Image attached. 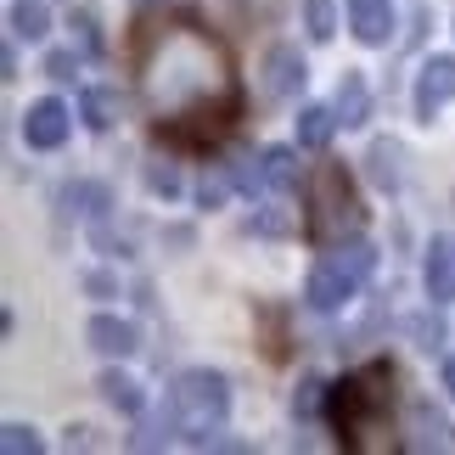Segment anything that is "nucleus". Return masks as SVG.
<instances>
[{
	"instance_id": "nucleus-1",
	"label": "nucleus",
	"mask_w": 455,
	"mask_h": 455,
	"mask_svg": "<svg viewBox=\"0 0 455 455\" xmlns=\"http://www.w3.org/2000/svg\"><path fill=\"white\" fill-rule=\"evenodd\" d=\"M135 84L157 124L180 135H214L236 118L242 84L236 62L214 28L174 17L141 34V57H135Z\"/></svg>"
},
{
	"instance_id": "nucleus-2",
	"label": "nucleus",
	"mask_w": 455,
	"mask_h": 455,
	"mask_svg": "<svg viewBox=\"0 0 455 455\" xmlns=\"http://www.w3.org/2000/svg\"><path fill=\"white\" fill-rule=\"evenodd\" d=\"M388 399H394V371L388 365H365L348 382L331 388V416L343 427V444L355 450H388Z\"/></svg>"
},
{
	"instance_id": "nucleus-3",
	"label": "nucleus",
	"mask_w": 455,
	"mask_h": 455,
	"mask_svg": "<svg viewBox=\"0 0 455 455\" xmlns=\"http://www.w3.org/2000/svg\"><path fill=\"white\" fill-rule=\"evenodd\" d=\"M164 411H169V422H174L180 439L208 444L225 427V416H231V382H225L220 371H180L169 382Z\"/></svg>"
},
{
	"instance_id": "nucleus-4",
	"label": "nucleus",
	"mask_w": 455,
	"mask_h": 455,
	"mask_svg": "<svg viewBox=\"0 0 455 455\" xmlns=\"http://www.w3.org/2000/svg\"><path fill=\"white\" fill-rule=\"evenodd\" d=\"M371 275H377V248H371V242H360V236H355V242H331V253L315 259L304 299H309V309L338 315L343 304L360 299Z\"/></svg>"
},
{
	"instance_id": "nucleus-5",
	"label": "nucleus",
	"mask_w": 455,
	"mask_h": 455,
	"mask_svg": "<svg viewBox=\"0 0 455 455\" xmlns=\"http://www.w3.org/2000/svg\"><path fill=\"white\" fill-rule=\"evenodd\" d=\"M309 191V236L315 242H343V236H355L360 231V220H365V208L355 197V180H348V169L343 164H321L304 180Z\"/></svg>"
},
{
	"instance_id": "nucleus-6",
	"label": "nucleus",
	"mask_w": 455,
	"mask_h": 455,
	"mask_svg": "<svg viewBox=\"0 0 455 455\" xmlns=\"http://www.w3.org/2000/svg\"><path fill=\"white\" fill-rule=\"evenodd\" d=\"M309 84V62L299 57V45H270L265 62H259V91L265 101H292Z\"/></svg>"
},
{
	"instance_id": "nucleus-7",
	"label": "nucleus",
	"mask_w": 455,
	"mask_h": 455,
	"mask_svg": "<svg viewBox=\"0 0 455 455\" xmlns=\"http://www.w3.org/2000/svg\"><path fill=\"white\" fill-rule=\"evenodd\" d=\"M444 101H455V57H427L422 68H416L411 108H416V118H422V124H433Z\"/></svg>"
},
{
	"instance_id": "nucleus-8",
	"label": "nucleus",
	"mask_w": 455,
	"mask_h": 455,
	"mask_svg": "<svg viewBox=\"0 0 455 455\" xmlns=\"http://www.w3.org/2000/svg\"><path fill=\"white\" fill-rule=\"evenodd\" d=\"M68 130H74V118H68V108L57 96H40V101H28V113H23V141L34 152H57L68 141Z\"/></svg>"
},
{
	"instance_id": "nucleus-9",
	"label": "nucleus",
	"mask_w": 455,
	"mask_h": 455,
	"mask_svg": "<svg viewBox=\"0 0 455 455\" xmlns=\"http://www.w3.org/2000/svg\"><path fill=\"white\" fill-rule=\"evenodd\" d=\"M57 214L62 220H84V225H101L113 214V186L108 180H68L57 191Z\"/></svg>"
},
{
	"instance_id": "nucleus-10",
	"label": "nucleus",
	"mask_w": 455,
	"mask_h": 455,
	"mask_svg": "<svg viewBox=\"0 0 455 455\" xmlns=\"http://www.w3.org/2000/svg\"><path fill=\"white\" fill-rule=\"evenodd\" d=\"M84 338H91V348L101 360H130L135 348H141V331H135V321H124V315H96V321L84 326Z\"/></svg>"
},
{
	"instance_id": "nucleus-11",
	"label": "nucleus",
	"mask_w": 455,
	"mask_h": 455,
	"mask_svg": "<svg viewBox=\"0 0 455 455\" xmlns=\"http://www.w3.org/2000/svg\"><path fill=\"white\" fill-rule=\"evenodd\" d=\"M348 28L360 45H388L394 40V6L388 0H348Z\"/></svg>"
},
{
	"instance_id": "nucleus-12",
	"label": "nucleus",
	"mask_w": 455,
	"mask_h": 455,
	"mask_svg": "<svg viewBox=\"0 0 455 455\" xmlns=\"http://www.w3.org/2000/svg\"><path fill=\"white\" fill-rule=\"evenodd\" d=\"M422 282H427V299L433 304H450L455 299V236H433L427 265H422Z\"/></svg>"
},
{
	"instance_id": "nucleus-13",
	"label": "nucleus",
	"mask_w": 455,
	"mask_h": 455,
	"mask_svg": "<svg viewBox=\"0 0 455 455\" xmlns=\"http://www.w3.org/2000/svg\"><path fill=\"white\" fill-rule=\"evenodd\" d=\"M365 174H371V186L377 191H399L405 186V147L394 141H371V152H365Z\"/></svg>"
},
{
	"instance_id": "nucleus-14",
	"label": "nucleus",
	"mask_w": 455,
	"mask_h": 455,
	"mask_svg": "<svg viewBox=\"0 0 455 455\" xmlns=\"http://www.w3.org/2000/svg\"><path fill=\"white\" fill-rule=\"evenodd\" d=\"M331 108H338L343 130H360L365 118H371V84H365V74H343V79H338V96H331Z\"/></svg>"
},
{
	"instance_id": "nucleus-15",
	"label": "nucleus",
	"mask_w": 455,
	"mask_h": 455,
	"mask_svg": "<svg viewBox=\"0 0 455 455\" xmlns=\"http://www.w3.org/2000/svg\"><path fill=\"white\" fill-rule=\"evenodd\" d=\"M79 118H84L96 135H108L118 118H124V101H118V91H108V84H91V91L79 96Z\"/></svg>"
},
{
	"instance_id": "nucleus-16",
	"label": "nucleus",
	"mask_w": 455,
	"mask_h": 455,
	"mask_svg": "<svg viewBox=\"0 0 455 455\" xmlns=\"http://www.w3.org/2000/svg\"><path fill=\"white\" fill-rule=\"evenodd\" d=\"M96 394L108 399V405H113L118 416H141V405H147L141 382H135L130 371H101V377H96Z\"/></svg>"
},
{
	"instance_id": "nucleus-17",
	"label": "nucleus",
	"mask_w": 455,
	"mask_h": 455,
	"mask_svg": "<svg viewBox=\"0 0 455 455\" xmlns=\"http://www.w3.org/2000/svg\"><path fill=\"white\" fill-rule=\"evenodd\" d=\"M338 124H343L338 108H321V101H309V108L299 113V147H315V152H321L331 135H338Z\"/></svg>"
},
{
	"instance_id": "nucleus-18",
	"label": "nucleus",
	"mask_w": 455,
	"mask_h": 455,
	"mask_svg": "<svg viewBox=\"0 0 455 455\" xmlns=\"http://www.w3.org/2000/svg\"><path fill=\"white\" fill-rule=\"evenodd\" d=\"M12 34H17V40H45V34H51V6H45V0H12Z\"/></svg>"
},
{
	"instance_id": "nucleus-19",
	"label": "nucleus",
	"mask_w": 455,
	"mask_h": 455,
	"mask_svg": "<svg viewBox=\"0 0 455 455\" xmlns=\"http://www.w3.org/2000/svg\"><path fill=\"white\" fill-rule=\"evenodd\" d=\"M259 157H265L270 191H299V152H292V147H265Z\"/></svg>"
},
{
	"instance_id": "nucleus-20",
	"label": "nucleus",
	"mask_w": 455,
	"mask_h": 455,
	"mask_svg": "<svg viewBox=\"0 0 455 455\" xmlns=\"http://www.w3.org/2000/svg\"><path fill=\"white\" fill-rule=\"evenodd\" d=\"M411 433H416V450H427V444H444V416L439 411H433L427 405V399H416V405H411Z\"/></svg>"
},
{
	"instance_id": "nucleus-21",
	"label": "nucleus",
	"mask_w": 455,
	"mask_h": 455,
	"mask_svg": "<svg viewBox=\"0 0 455 455\" xmlns=\"http://www.w3.org/2000/svg\"><path fill=\"white\" fill-rule=\"evenodd\" d=\"M304 34L315 45H326L331 34H338V6H331V0H304Z\"/></svg>"
},
{
	"instance_id": "nucleus-22",
	"label": "nucleus",
	"mask_w": 455,
	"mask_h": 455,
	"mask_svg": "<svg viewBox=\"0 0 455 455\" xmlns=\"http://www.w3.org/2000/svg\"><path fill=\"white\" fill-rule=\"evenodd\" d=\"M405 331H411V343L422 348V355H439V348H444V321H439L433 309L411 315V321H405Z\"/></svg>"
},
{
	"instance_id": "nucleus-23",
	"label": "nucleus",
	"mask_w": 455,
	"mask_h": 455,
	"mask_svg": "<svg viewBox=\"0 0 455 455\" xmlns=\"http://www.w3.org/2000/svg\"><path fill=\"white\" fill-rule=\"evenodd\" d=\"M147 191L152 197H180V169L169 164V157H147Z\"/></svg>"
},
{
	"instance_id": "nucleus-24",
	"label": "nucleus",
	"mask_w": 455,
	"mask_h": 455,
	"mask_svg": "<svg viewBox=\"0 0 455 455\" xmlns=\"http://www.w3.org/2000/svg\"><path fill=\"white\" fill-rule=\"evenodd\" d=\"M0 450H6V455H40L45 439L28 422H6V427H0Z\"/></svg>"
},
{
	"instance_id": "nucleus-25",
	"label": "nucleus",
	"mask_w": 455,
	"mask_h": 455,
	"mask_svg": "<svg viewBox=\"0 0 455 455\" xmlns=\"http://www.w3.org/2000/svg\"><path fill=\"white\" fill-rule=\"evenodd\" d=\"M321 399H326V382L321 377H304L299 394H292V416H299V422H315V416H321Z\"/></svg>"
},
{
	"instance_id": "nucleus-26",
	"label": "nucleus",
	"mask_w": 455,
	"mask_h": 455,
	"mask_svg": "<svg viewBox=\"0 0 455 455\" xmlns=\"http://www.w3.org/2000/svg\"><path fill=\"white\" fill-rule=\"evenodd\" d=\"M231 169H203V180H197V203L203 208H220L225 197H231Z\"/></svg>"
},
{
	"instance_id": "nucleus-27",
	"label": "nucleus",
	"mask_w": 455,
	"mask_h": 455,
	"mask_svg": "<svg viewBox=\"0 0 455 455\" xmlns=\"http://www.w3.org/2000/svg\"><path fill=\"white\" fill-rule=\"evenodd\" d=\"M45 74L57 79V84H68V79L79 74V57H74V51H45Z\"/></svg>"
},
{
	"instance_id": "nucleus-28",
	"label": "nucleus",
	"mask_w": 455,
	"mask_h": 455,
	"mask_svg": "<svg viewBox=\"0 0 455 455\" xmlns=\"http://www.w3.org/2000/svg\"><path fill=\"white\" fill-rule=\"evenodd\" d=\"M253 231H259V236H287V231H292V220H287V214H275V208H265V214H253Z\"/></svg>"
},
{
	"instance_id": "nucleus-29",
	"label": "nucleus",
	"mask_w": 455,
	"mask_h": 455,
	"mask_svg": "<svg viewBox=\"0 0 455 455\" xmlns=\"http://www.w3.org/2000/svg\"><path fill=\"white\" fill-rule=\"evenodd\" d=\"M74 34H79V51H91V57L101 51V34H96V17H91V12L74 17Z\"/></svg>"
},
{
	"instance_id": "nucleus-30",
	"label": "nucleus",
	"mask_w": 455,
	"mask_h": 455,
	"mask_svg": "<svg viewBox=\"0 0 455 455\" xmlns=\"http://www.w3.org/2000/svg\"><path fill=\"white\" fill-rule=\"evenodd\" d=\"M84 287H91L96 299H113V292H118V282H113L108 270H91V275H84Z\"/></svg>"
},
{
	"instance_id": "nucleus-31",
	"label": "nucleus",
	"mask_w": 455,
	"mask_h": 455,
	"mask_svg": "<svg viewBox=\"0 0 455 455\" xmlns=\"http://www.w3.org/2000/svg\"><path fill=\"white\" fill-rule=\"evenodd\" d=\"M74 444L91 450V444H96V427H68V450H74Z\"/></svg>"
},
{
	"instance_id": "nucleus-32",
	"label": "nucleus",
	"mask_w": 455,
	"mask_h": 455,
	"mask_svg": "<svg viewBox=\"0 0 455 455\" xmlns=\"http://www.w3.org/2000/svg\"><path fill=\"white\" fill-rule=\"evenodd\" d=\"M0 79H17V51H12V45L0 51Z\"/></svg>"
},
{
	"instance_id": "nucleus-33",
	"label": "nucleus",
	"mask_w": 455,
	"mask_h": 455,
	"mask_svg": "<svg viewBox=\"0 0 455 455\" xmlns=\"http://www.w3.org/2000/svg\"><path fill=\"white\" fill-rule=\"evenodd\" d=\"M444 388H450V399H455V360H444Z\"/></svg>"
},
{
	"instance_id": "nucleus-34",
	"label": "nucleus",
	"mask_w": 455,
	"mask_h": 455,
	"mask_svg": "<svg viewBox=\"0 0 455 455\" xmlns=\"http://www.w3.org/2000/svg\"><path fill=\"white\" fill-rule=\"evenodd\" d=\"M141 6H169V0H141Z\"/></svg>"
}]
</instances>
